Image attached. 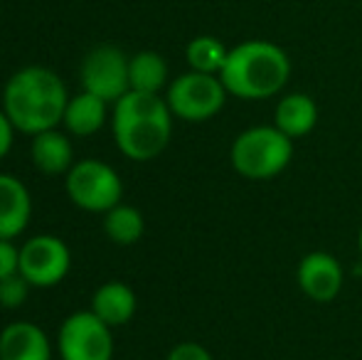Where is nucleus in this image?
I'll list each match as a JSON object with an SVG mask.
<instances>
[{
  "mask_svg": "<svg viewBox=\"0 0 362 360\" xmlns=\"http://www.w3.org/2000/svg\"><path fill=\"white\" fill-rule=\"evenodd\" d=\"M67 87L47 67H25L8 79L3 91V111L13 121L15 131L40 134L57 129L67 109Z\"/></svg>",
  "mask_w": 362,
  "mask_h": 360,
  "instance_id": "1",
  "label": "nucleus"
},
{
  "mask_svg": "<svg viewBox=\"0 0 362 360\" xmlns=\"http://www.w3.org/2000/svg\"><path fill=\"white\" fill-rule=\"evenodd\" d=\"M173 139V111L160 94L126 91L114 104V141L131 161H153Z\"/></svg>",
  "mask_w": 362,
  "mask_h": 360,
  "instance_id": "2",
  "label": "nucleus"
},
{
  "mask_svg": "<svg viewBox=\"0 0 362 360\" xmlns=\"http://www.w3.org/2000/svg\"><path fill=\"white\" fill-rule=\"evenodd\" d=\"M219 79L229 96L244 101L272 99L288 84L291 59L276 42L247 40L229 47Z\"/></svg>",
  "mask_w": 362,
  "mask_h": 360,
  "instance_id": "3",
  "label": "nucleus"
},
{
  "mask_svg": "<svg viewBox=\"0 0 362 360\" xmlns=\"http://www.w3.org/2000/svg\"><path fill=\"white\" fill-rule=\"evenodd\" d=\"M293 161V139L274 124L244 129L229 149V163L247 180H272L281 175Z\"/></svg>",
  "mask_w": 362,
  "mask_h": 360,
  "instance_id": "4",
  "label": "nucleus"
},
{
  "mask_svg": "<svg viewBox=\"0 0 362 360\" xmlns=\"http://www.w3.org/2000/svg\"><path fill=\"white\" fill-rule=\"evenodd\" d=\"M227 89H224L219 74L205 72H185L173 84H168L165 101L173 116L182 121H207L217 116L227 104Z\"/></svg>",
  "mask_w": 362,
  "mask_h": 360,
  "instance_id": "5",
  "label": "nucleus"
},
{
  "mask_svg": "<svg viewBox=\"0 0 362 360\" xmlns=\"http://www.w3.org/2000/svg\"><path fill=\"white\" fill-rule=\"evenodd\" d=\"M64 187L69 200L86 212H109L111 207L119 205L124 195L119 173L109 163L96 158L76 161L69 168Z\"/></svg>",
  "mask_w": 362,
  "mask_h": 360,
  "instance_id": "6",
  "label": "nucleus"
},
{
  "mask_svg": "<svg viewBox=\"0 0 362 360\" xmlns=\"http://www.w3.org/2000/svg\"><path fill=\"white\" fill-rule=\"evenodd\" d=\"M114 328L94 311H76L67 316L57 333V351L62 360H114Z\"/></svg>",
  "mask_w": 362,
  "mask_h": 360,
  "instance_id": "7",
  "label": "nucleus"
},
{
  "mask_svg": "<svg viewBox=\"0 0 362 360\" xmlns=\"http://www.w3.org/2000/svg\"><path fill=\"white\" fill-rule=\"evenodd\" d=\"M81 87L101 96L106 104H116L131 91L129 57L114 45H99L81 62Z\"/></svg>",
  "mask_w": 362,
  "mask_h": 360,
  "instance_id": "8",
  "label": "nucleus"
},
{
  "mask_svg": "<svg viewBox=\"0 0 362 360\" xmlns=\"http://www.w3.org/2000/svg\"><path fill=\"white\" fill-rule=\"evenodd\" d=\"M72 252L59 237L37 235L20 247V274L33 286L49 289L69 274Z\"/></svg>",
  "mask_w": 362,
  "mask_h": 360,
  "instance_id": "9",
  "label": "nucleus"
},
{
  "mask_svg": "<svg viewBox=\"0 0 362 360\" xmlns=\"http://www.w3.org/2000/svg\"><path fill=\"white\" fill-rule=\"evenodd\" d=\"M296 284L310 301L330 303L343 291V265L330 252H308L296 267Z\"/></svg>",
  "mask_w": 362,
  "mask_h": 360,
  "instance_id": "10",
  "label": "nucleus"
},
{
  "mask_svg": "<svg viewBox=\"0 0 362 360\" xmlns=\"http://www.w3.org/2000/svg\"><path fill=\"white\" fill-rule=\"evenodd\" d=\"M33 217V197L25 182L15 175L0 173V240L23 235Z\"/></svg>",
  "mask_w": 362,
  "mask_h": 360,
  "instance_id": "11",
  "label": "nucleus"
},
{
  "mask_svg": "<svg viewBox=\"0 0 362 360\" xmlns=\"http://www.w3.org/2000/svg\"><path fill=\"white\" fill-rule=\"evenodd\" d=\"M0 360H52V343L40 326L15 321L0 331Z\"/></svg>",
  "mask_w": 362,
  "mask_h": 360,
  "instance_id": "12",
  "label": "nucleus"
},
{
  "mask_svg": "<svg viewBox=\"0 0 362 360\" xmlns=\"http://www.w3.org/2000/svg\"><path fill=\"white\" fill-rule=\"evenodd\" d=\"M274 126L288 139H303L318 126V104L303 91H291L279 99L274 109Z\"/></svg>",
  "mask_w": 362,
  "mask_h": 360,
  "instance_id": "13",
  "label": "nucleus"
},
{
  "mask_svg": "<svg viewBox=\"0 0 362 360\" xmlns=\"http://www.w3.org/2000/svg\"><path fill=\"white\" fill-rule=\"evenodd\" d=\"M30 156H33L35 166L47 175H67L69 168L74 166V149L67 134L57 129L40 131L33 136V146H30Z\"/></svg>",
  "mask_w": 362,
  "mask_h": 360,
  "instance_id": "14",
  "label": "nucleus"
},
{
  "mask_svg": "<svg viewBox=\"0 0 362 360\" xmlns=\"http://www.w3.org/2000/svg\"><path fill=\"white\" fill-rule=\"evenodd\" d=\"M136 306H139V298H136L134 289L124 281L101 284L91 296V311L111 328L129 323L136 313Z\"/></svg>",
  "mask_w": 362,
  "mask_h": 360,
  "instance_id": "15",
  "label": "nucleus"
},
{
  "mask_svg": "<svg viewBox=\"0 0 362 360\" xmlns=\"http://www.w3.org/2000/svg\"><path fill=\"white\" fill-rule=\"evenodd\" d=\"M62 124L74 136H91L106 124V101L91 91L72 96L64 109Z\"/></svg>",
  "mask_w": 362,
  "mask_h": 360,
  "instance_id": "16",
  "label": "nucleus"
},
{
  "mask_svg": "<svg viewBox=\"0 0 362 360\" xmlns=\"http://www.w3.org/2000/svg\"><path fill=\"white\" fill-rule=\"evenodd\" d=\"M129 79L134 91L160 94L168 84V62L158 52L144 50L129 59Z\"/></svg>",
  "mask_w": 362,
  "mask_h": 360,
  "instance_id": "17",
  "label": "nucleus"
},
{
  "mask_svg": "<svg viewBox=\"0 0 362 360\" xmlns=\"http://www.w3.org/2000/svg\"><path fill=\"white\" fill-rule=\"evenodd\" d=\"M146 220L136 207L131 205H116L109 212H104V232L111 242L121 247L136 245V242L144 237Z\"/></svg>",
  "mask_w": 362,
  "mask_h": 360,
  "instance_id": "18",
  "label": "nucleus"
},
{
  "mask_svg": "<svg viewBox=\"0 0 362 360\" xmlns=\"http://www.w3.org/2000/svg\"><path fill=\"white\" fill-rule=\"evenodd\" d=\"M229 47L222 40L212 37V35H200V37L190 40L185 50V59L190 64L192 72H205V74H219L227 62Z\"/></svg>",
  "mask_w": 362,
  "mask_h": 360,
  "instance_id": "19",
  "label": "nucleus"
},
{
  "mask_svg": "<svg viewBox=\"0 0 362 360\" xmlns=\"http://www.w3.org/2000/svg\"><path fill=\"white\" fill-rule=\"evenodd\" d=\"M33 284L23 277V274H13V277L0 279V306L3 308H20L30 296Z\"/></svg>",
  "mask_w": 362,
  "mask_h": 360,
  "instance_id": "20",
  "label": "nucleus"
},
{
  "mask_svg": "<svg viewBox=\"0 0 362 360\" xmlns=\"http://www.w3.org/2000/svg\"><path fill=\"white\" fill-rule=\"evenodd\" d=\"M20 272V247L13 240H0V279Z\"/></svg>",
  "mask_w": 362,
  "mask_h": 360,
  "instance_id": "21",
  "label": "nucleus"
},
{
  "mask_svg": "<svg viewBox=\"0 0 362 360\" xmlns=\"http://www.w3.org/2000/svg\"><path fill=\"white\" fill-rule=\"evenodd\" d=\"M165 360H212V356L205 346H200V343L182 341V343H177L175 348H170V353H168Z\"/></svg>",
  "mask_w": 362,
  "mask_h": 360,
  "instance_id": "22",
  "label": "nucleus"
},
{
  "mask_svg": "<svg viewBox=\"0 0 362 360\" xmlns=\"http://www.w3.org/2000/svg\"><path fill=\"white\" fill-rule=\"evenodd\" d=\"M13 136H15L13 121L8 119L5 111H0V161H3L5 156L10 153V149H13Z\"/></svg>",
  "mask_w": 362,
  "mask_h": 360,
  "instance_id": "23",
  "label": "nucleus"
},
{
  "mask_svg": "<svg viewBox=\"0 0 362 360\" xmlns=\"http://www.w3.org/2000/svg\"><path fill=\"white\" fill-rule=\"evenodd\" d=\"M358 250H360V255H362V225H360V232H358Z\"/></svg>",
  "mask_w": 362,
  "mask_h": 360,
  "instance_id": "24",
  "label": "nucleus"
}]
</instances>
